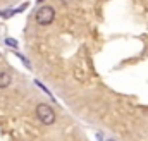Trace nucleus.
<instances>
[{
  "label": "nucleus",
  "mask_w": 148,
  "mask_h": 141,
  "mask_svg": "<svg viewBox=\"0 0 148 141\" xmlns=\"http://www.w3.org/2000/svg\"><path fill=\"white\" fill-rule=\"evenodd\" d=\"M36 117H38V120H40L41 124H45V126L53 124L55 119H57L55 110L50 105H47V103H40V105L36 107Z\"/></svg>",
  "instance_id": "obj_1"
},
{
  "label": "nucleus",
  "mask_w": 148,
  "mask_h": 141,
  "mask_svg": "<svg viewBox=\"0 0 148 141\" xmlns=\"http://www.w3.org/2000/svg\"><path fill=\"white\" fill-rule=\"evenodd\" d=\"M35 19H36V23L40 26H48V24H52L53 19H55V10H53V7H50V5L40 7L38 12L35 14Z\"/></svg>",
  "instance_id": "obj_2"
},
{
  "label": "nucleus",
  "mask_w": 148,
  "mask_h": 141,
  "mask_svg": "<svg viewBox=\"0 0 148 141\" xmlns=\"http://www.w3.org/2000/svg\"><path fill=\"white\" fill-rule=\"evenodd\" d=\"M10 81H12V76H10L7 70H0V90H5V88H9Z\"/></svg>",
  "instance_id": "obj_3"
},
{
  "label": "nucleus",
  "mask_w": 148,
  "mask_h": 141,
  "mask_svg": "<svg viewBox=\"0 0 148 141\" xmlns=\"http://www.w3.org/2000/svg\"><path fill=\"white\" fill-rule=\"evenodd\" d=\"M5 43H7V45H10V47H17V41H16V40H12V38H7V40H5Z\"/></svg>",
  "instance_id": "obj_4"
},
{
  "label": "nucleus",
  "mask_w": 148,
  "mask_h": 141,
  "mask_svg": "<svg viewBox=\"0 0 148 141\" xmlns=\"http://www.w3.org/2000/svg\"><path fill=\"white\" fill-rule=\"evenodd\" d=\"M107 141H115V140H107Z\"/></svg>",
  "instance_id": "obj_5"
}]
</instances>
